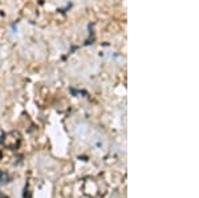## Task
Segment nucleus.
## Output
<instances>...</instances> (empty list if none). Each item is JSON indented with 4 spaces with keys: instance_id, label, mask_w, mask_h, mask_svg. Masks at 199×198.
<instances>
[{
    "instance_id": "f257e3e1",
    "label": "nucleus",
    "mask_w": 199,
    "mask_h": 198,
    "mask_svg": "<svg viewBox=\"0 0 199 198\" xmlns=\"http://www.w3.org/2000/svg\"><path fill=\"white\" fill-rule=\"evenodd\" d=\"M3 178H4V174L2 173V170H0V182H2V181H3Z\"/></svg>"
},
{
    "instance_id": "f03ea898",
    "label": "nucleus",
    "mask_w": 199,
    "mask_h": 198,
    "mask_svg": "<svg viewBox=\"0 0 199 198\" xmlns=\"http://www.w3.org/2000/svg\"><path fill=\"white\" fill-rule=\"evenodd\" d=\"M0 198H8V197H6L4 194H2V193H0Z\"/></svg>"
}]
</instances>
